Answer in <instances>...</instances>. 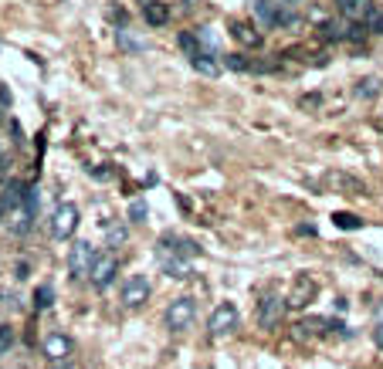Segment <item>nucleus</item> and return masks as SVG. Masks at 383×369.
I'll use <instances>...</instances> for the list:
<instances>
[{
  "label": "nucleus",
  "instance_id": "f257e3e1",
  "mask_svg": "<svg viewBox=\"0 0 383 369\" xmlns=\"http://www.w3.org/2000/svg\"><path fill=\"white\" fill-rule=\"evenodd\" d=\"M163 322L173 336H180L187 332L190 325L197 322V298H190V295H180V298H173L167 305V315H163Z\"/></svg>",
  "mask_w": 383,
  "mask_h": 369
},
{
  "label": "nucleus",
  "instance_id": "f03ea898",
  "mask_svg": "<svg viewBox=\"0 0 383 369\" xmlns=\"http://www.w3.org/2000/svg\"><path fill=\"white\" fill-rule=\"evenodd\" d=\"M238 325H241V312H238V305H234V302H221V305H214L211 319H207V336L228 339V336L238 332Z\"/></svg>",
  "mask_w": 383,
  "mask_h": 369
},
{
  "label": "nucleus",
  "instance_id": "7ed1b4c3",
  "mask_svg": "<svg viewBox=\"0 0 383 369\" xmlns=\"http://www.w3.org/2000/svg\"><path fill=\"white\" fill-rule=\"evenodd\" d=\"M78 220H82V210H78V203H58L55 207V214L48 220V234H51V241H68L72 234L78 231Z\"/></svg>",
  "mask_w": 383,
  "mask_h": 369
},
{
  "label": "nucleus",
  "instance_id": "20e7f679",
  "mask_svg": "<svg viewBox=\"0 0 383 369\" xmlns=\"http://www.w3.org/2000/svg\"><path fill=\"white\" fill-rule=\"evenodd\" d=\"M95 261H99V254H95V247L89 241H78L72 251H68V258H65V268H68V278L72 281H82V278L92 275Z\"/></svg>",
  "mask_w": 383,
  "mask_h": 369
},
{
  "label": "nucleus",
  "instance_id": "39448f33",
  "mask_svg": "<svg viewBox=\"0 0 383 369\" xmlns=\"http://www.w3.org/2000/svg\"><path fill=\"white\" fill-rule=\"evenodd\" d=\"M41 353L51 366H58V363H68L72 356H75V339L65 336V332H48L41 339Z\"/></svg>",
  "mask_w": 383,
  "mask_h": 369
},
{
  "label": "nucleus",
  "instance_id": "423d86ee",
  "mask_svg": "<svg viewBox=\"0 0 383 369\" xmlns=\"http://www.w3.org/2000/svg\"><path fill=\"white\" fill-rule=\"evenodd\" d=\"M156 254H167V258H200V244L197 241H187V237H177V234H163L156 241Z\"/></svg>",
  "mask_w": 383,
  "mask_h": 369
},
{
  "label": "nucleus",
  "instance_id": "0eeeda50",
  "mask_svg": "<svg viewBox=\"0 0 383 369\" xmlns=\"http://www.w3.org/2000/svg\"><path fill=\"white\" fill-rule=\"evenodd\" d=\"M316 295H319L316 278L295 275V281H292V292H289V298H285V305H289V308H309L312 302H316Z\"/></svg>",
  "mask_w": 383,
  "mask_h": 369
},
{
  "label": "nucleus",
  "instance_id": "6e6552de",
  "mask_svg": "<svg viewBox=\"0 0 383 369\" xmlns=\"http://www.w3.org/2000/svg\"><path fill=\"white\" fill-rule=\"evenodd\" d=\"M282 315H285V302L278 298V295H265L258 302V308H255V322H258V329H275L278 322H282Z\"/></svg>",
  "mask_w": 383,
  "mask_h": 369
},
{
  "label": "nucleus",
  "instance_id": "1a4fd4ad",
  "mask_svg": "<svg viewBox=\"0 0 383 369\" xmlns=\"http://www.w3.org/2000/svg\"><path fill=\"white\" fill-rule=\"evenodd\" d=\"M150 295H153V288H150V278L133 275L123 285V305L126 308H143L146 302H150Z\"/></svg>",
  "mask_w": 383,
  "mask_h": 369
},
{
  "label": "nucleus",
  "instance_id": "9d476101",
  "mask_svg": "<svg viewBox=\"0 0 383 369\" xmlns=\"http://www.w3.org/2000/svg\"><path fill=\"white\" fill-rule=\"evenodd\" d=\"M322 183L333 186L336 193H356V197H363V193H367V183H363L360 176H353V173H343V169L326 173V176H322Z\"/></svg>",
  "mask_w": 383,
  "mask_h": 369
},
{
  "label": "nucleus",
  "instance_id": "9b49d317",
  "mask_svg": "<svg viewBox=\"0 0 383 369\" xmlns=\"http://www.w3.org/2000/svg\"><path fill=\"white\" fill-rule=\"evenodd\" d=\"M116 275H119V261L112 258V254H106V258H99L92 268V275H89V281H92L95 292H106L109 285L116 281Z\"/></svg>",
  "mask_w": 383,
  "mask_h": 369
},
{
  "label": "nucleus",
  "instance_id": "f8f14e48",
  "mask_svg": "<svg viewBox=\"0 0 383 369\" xmlns=\"http://www.w3.org/2000/svg\"><path fill=\"white\" fill-rule=\"evenodd\" d=\"M228 34L241 47H261V45H265V34H261L251 21H231V31Z\"/></svg>",
  "mask_w": 383,
  "mask_h": 369
},
{
  "label": "nucleus",
  "instance_id": "ddd939ff",
  "mask_svg": "<svg viewBox=\"0 0 383 369\" xmlns=\"http://www.w3.org/2000/svg\"><path fill=\"white\" fill-rule=\"evenodd\" d=\"M255 14H258L261 28H282V14H285V7H282L278 0H258V4H255Z\"/></svg>",
  "mask_w": 383,
  "mask_h": 369
},
{
  "label": "nucleus",
  "instance_id": "4468645a",
  "mask_svg": "<svg viewBox=\"0 0 383 369\" xmlns=\"http://www.w3.org/2000/svg\"><path fill=\"white\" fill-rule=\"evenodd\" d=\"M336 7H339V14L346 17L350 24H363L370 17V11H373V4L370 0H336Z\"/></svg>",
  "mask_w": 383,
  "mask_h": 369
},
{
  "label": "nucleus",
  "instance_id": "2eb2a0df",
  "mask_svg": "<svg viewBox=\"0 0 383 369\" xmlns=\"http://www.w3.org/2000/svg\"><path fill=\"white\" fill-rule=\"evenodd\" d=\"M143 17H146L150 28H163L170 21V7L160 4V0H146V4H143Z\"/></svg>",
  "mask_w": 383,
  "mask_h": 369
},
{
  "label": "nucleus",
  "instance_id": "dca6fc26",
  "mask_svg": "<svg viewBox=\"0 0 383 369\" xmlns=\"http://www.w3.org/2000/svg\"><path fill=\"white\" fill-rule=\"evenodd\" d=\"M156 261H160V268H163V271H167L170 278H177V281H180V278H190V264L180 261V258H167V254H156Z\"/></svg>",
  "mask_w": 383,
  "mask_h": 369
},
{
  "label": "nucleus",
  "instance_id": "f3484780",
  "mask_svg": "<svg viewBox=\"0 0 383 369\" xmlns=\"http://www.w3.org/2000/svg\"><path fill=\"white\" fill-rule=\"evenodd\" d=\"M190 64H194V72H200L204 78H217V75H221V62H217V55H207V51L197 55Z\"/></svg>",
  "mask_w": 383,
  "mask_h": 369
},
{
  "label": "nucleus",
  "instance_id": "a211bd4d",
  "mask_svg": "<svg viewBox=\"0 0 383 369\" xmlns=\"http://www.w3.org/2000/svg\"><path fill=\"white\" fill-rule=\"evenodd\" d=\"M177 45H180V51H184V55L190 58V62H194L197 55H204V47H200L197 31H180V38H177Z\"/></svg>",
  "mask_w": 383,
  "mask_h": 369
},
{
  "label": "nucleus",
  "instance_id": "6ab92c4d",
  "mask_svg": "<svg viewBox=\"0 0 383 369\" xmlns=\"http://www.w3.org/2000/svg\"><path fill=\"white\" fill-rule=\"evenodd\" d=\"M34 308H38V312H48V308L55 305V285H51V281H45V285H38V288H34Z\"/></svg>",
  "mask_w": 383,
  "mask_h": 369
},
{
  "label": "nucleus",
  "instance_id": "aec40b11",
  "mask_svg": "<svg viewBox=\"0 0 383 369\" xmlns=\"http://www.w3.org/2000/svg\"><path fill=\"white\" fill-rule=\"evenodd\" d=\"M102 231H106V247L126 244V224H102Z\"/></svg>",
  "mask_w": 383,
  "mask_h": 369
},
{
  "label": "nucleus",
  "instance_id": "412c9836",
  "mask_svg": "<svg viewBox=\"0 0 383 369\" xmlns=\"http://www.w3.org/2000/svg\"><path fill=\"white\" fill-rule=\"evenodd\" d=\"M224 68H228V72H251L255 62L245 58V55H224Z\"/></svg>",
  "mask_w": 383,
  "mask_h": 369
},
{
  "label": "nucleus",
  "instance_id": "4be33fe9",
  "mask_svg": "<svg viewBox=\"0 0 383 369\" xmlns=\"http://www.w3.org/2000/svg\"><path fill=\"white\" fill-rule=\"evenodd\" d=\"M146 217H150V207H146L143 197H136L129 203V224H146Z\"/></svg>",
  "mask_w": 383,
  "mask_h": 369
},
{
  "label": "nucleus",
  "instance_id": "5701e85b",
  "mask_svg": "<svg viewBox=\"0 0 383 369\" xmlns=\"http://www.w3.org/2000/svg\"><path fill=\"white\" fill-rule=\"evenodd\" d=\"M333 220H336L339 231H360V227H363V220H360L356 214H346V210H339V214L333 217Z\"/></svg>",
  "mask_w": 383,
  "mask_h": 369
},
{
  "label": "nucleus",
  "instance_id": "b1692460",
  "mask_svg": "<svg viewBox=\"0 0 383 369\" xmlns=\"http://www.w3.org/2000/svg\"><path fill=\"white\" fill-rule=\"evenodd\" d=\"M380 78H363V81H360V89H356V95H360V98H373V95H380Z\"/></svg>",
  "mask_w": 383,
  "mask_h": 369
},
{
  "label": "nucleus",
  "instance_id": "393cba45",
  "mask_svg": "<svg viewBox=\"0 0 383 369\" xmlns=\"http://www.w3.org/2000/svg\"><path fill=\"white\" fill-rule=\"evenodd\" d=\"M14 325H7V322H4V325H0V356H7V353H11V349H14Z\"/></svg>",
  "mask_w": 383,
  "mask_h": 369
},
{
  "label": "nucleus",
  "instance_id": "a878e982",
  "mask_svg": "<svg viewBox=\"0 0 383 369\" xmlns=\"http://www.w3.org/2000/svg\"><path fill=\"white\" fill-rule=\"evenodd\" d=\"M116 38H119V45H123L126 51H143V41L129 38V34H126V28H119V31H116Z\"/></svg>",
  "mask_w": 383,
  "mask_h": 369
},
{
  "label": "nucleus",
  "instance_id": "bb28decb",
  "mask_svg": "<svg viewBox=\"0 0 383 369\" xmlns=\"http://www.w3.org/2000/svg\"><path fill=\"white\" fill-rule=\"evenodd\" d=\"M367 24H370V28H373V34H383V14H377V11H370Z\"/></svg>",
  "mask_w": 383,
  "mask_h": 369
},
{
  "label": "nucleus",
  "instance_id": "cd10ccee",
  "mask_svg": "<svg viewBox=\"0 0 383 369\" xmlns=\"http://www.w3.org/2000/svg\"><path fill=\"white\" fill-rule=\"evenodd\" d=\"M31 275V264L28 261H17V268H14V278H21V281H24V278Z\"/></svg>",
  "mask_w": 383,
  "mask_h": 369
},
{
  "label": "nucleus",
  "instance_id": "c85d7f7f",
  "mask_svg": "<svg viewBox=\"0 0 383 369\" xmlns=\"http://www.w3.org/2000/svg\"><path fill=\"white\" fill-rule=\"evenodd\" d=\"M373 346L383 353V322H377V329H373Z\"/></svg>",
  "mask_w": 383,
  "mask_h": 369
},
{
  "label": "nucleus",
  "instance_id": "c756f323",
  "mask_svg": "<svg viewBox=\"0 0 383 369\" xmlns=\"http://www.w3.org/2000/svg\"><path fill=\"white\" fill-rule=\"evenodd\" d=\"M322 102V95H306V98H302V108H312V106H319Z\"/></svg>",
  "mask_w": 383,
  "mask_h": 369
},
{
  "label": "nucleus",
  "instance_id": "7c9ffc66",
  "mask_svg": "<svg viewBox=\"0 0 383 369\" xmlns=\"http://www.w3.org/2000/svg\"><path fill=\"white\" fill-rule=\"evenodd\" d=\"M7 214H11V207H7V200H4V197H0V224H4V220H7Z\"/></svg>",
  "mask_w": 383,
  "mask_h": 369
},
{
  "label": "nucleus",
  "instance_id": "2f4dec72",
  "mask_svg": "<svg viewBox=\"0 0 383 369\" xmlns=\"http://www.w3.org/2000/svg\"><path fill=\"white\" fill-rule=\"evenodd\" d=\"M295 234H302V237H312V234H316V227H312V224H302V227H299Z\"/></svg>",
  "mask_w": 383,
  "mask_h": 369
},
{
  "label": "nucleus",
  "instance_id": "473e14b6",
  "mask_svg": "<svg viewBox=\"0 0 383 369\" xmlns=\"http://www.w3.org/2000/svg\"><path fill=\"white\" fill-rule=\"evenodd\" d=\"M0 102H4V106H11V92H7V89H0Z\"/></svg>",
  "mask_w": 383,
  "mask_h": 369
},
{
  "label": "nucleus",
  "instance_id": "72a5a7b5",
  "mask_svg": "<svg viewBox=\"0 0 383 369\" xmlns=\"http://www.w3.org/2000/svg\"><path fill=\"white\" fill-rule=\"evenodd\" d=\"M278 4H282V7H299L302 0H278Z\"/></svg>",
  "mask_w": 383,
  "mask_h": 369
},
{
  "label": "nucleus",
  "instance_id": "f704fd0d",
  "mask_svg": "<svg viewBox=\"0 0 383 369\" xmlns=\"http://www.w3.org/2000/svg\"><path fill=\"white\" fill-rule=\"evenodd\" d=\"M190 7H197V0H184V11H190Z\"/></svg>",
  "mask_w": 383,
  "mask_h": 369
},
{
  "label": "nucleus",
  "instance_id": "c9c22d12",
  "mask_svg": "<svg viewBox=\"0 0 383 369\" xmlns=\"http://www.w3.org/2000/svg\"><path fill=\"white\" fill-rule=\"evenodd\" d=\"M51 369H75L72 363H58V366H51Z\"/></svg>",
  "mask_w": 383,
  "mask_h": 369
},
{
  "label": "nucleus",
  "instance_id": "e433bc0d",
  "mask_svg": "<svg viewBox=\"0 0 383 369\" xmlns=\"http://www.w3.org/2000/svg\"><path fill=\"white\" fill-rule=\"evenodd\" d=\"M4 169H7V159H4V153H0V173H4Z\"/></svg>",
  "mask_w": 383,
  "mask_h": 369
}]
</instances>
